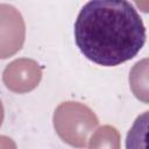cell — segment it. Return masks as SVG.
Listing matches in <instances>:
<instances>
[{
    "label": "cell",
    "mask_w": 149,
    "mask_h": 149,
    "mask_svg": "<svg viewBox=\"0 0 149 149\" xmlns=\"http://www.w3.org/2000/svg\"><path fill=\"white\" fill-rule=\"evenodd\" d=\"M74 42L91 62L116 66L134 58L146 43V27L128 0H88L74 22Z\"/></svg>",
    "instance_id": "cell-1"
}]
</instances>
